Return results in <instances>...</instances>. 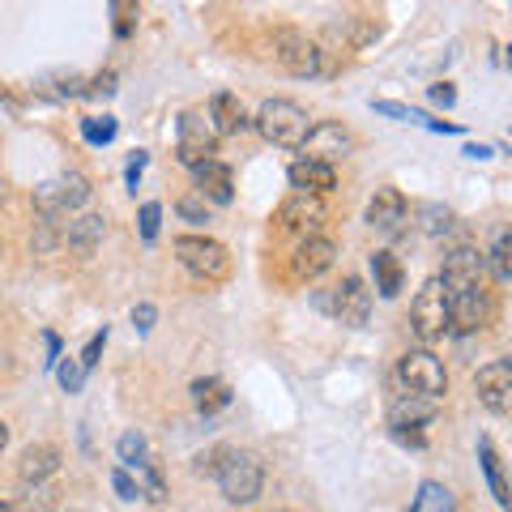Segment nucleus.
<instances>
[{
	"mask_svg": "<svg viewBox=\"0 0 512 512\" xmlns=\"http://www.w3.org/2000/svg\"><path fill=\"white\" fill-rule=\"evenodd\" d=\"M431 414H436V410H431V397L410 393L406 402L393 406L389 419H393V427H423V423H431Z\"/></svg>",
	"mask_w": 512,
	"mask_h": 512,
	"instance_id": "obj_24",
	"label": "nucleus"
},
{
	"mask_svg": "<svg viewBox=\"0 0 512 512\" xmlns=\"http://www.w3.org/2000/svg\"><path fill=\"white\" fill-rule=\"evenodd\" d=\"M175 210H180V218H188V222H205V218H210V205H205V197H184Z\"/></svg>",
	"mask_w": 512,
	"mask_h": 512,
	"instance_id": "obj_36",
	"label": "nucleus"
},
{
	"mask_svg": "<svg viewBox=\"0 0 512 512\" xmlns=\"http://www.w3.org/2000/svg\"><path fill=\"white\" fill-rule=\"evenodd\" d=\"M372 278H376V291H380V299H397L402 295V282H406V269H402V261H397L393 252H372Z\"/></svg>",
	"mask_w": 512,
	"mask_h": 512,
	"instance_id": "obj_22",
	"label": "nucleus"
},
{
	"mask_svg": "<svg viewBox=\"0 0 512 512\" xmlns=\"http://www.w3.org/2000/svg\"><path fill=\"white\" fill-rule=\"evenodd\" d=\"M380 116H393V120H402V124H423V128H431V116L427 111H414V107H406V103H393V99H380V103H372Z\"/></svg>",
	"mask_w": 512,
	"mask_h": 512,
	"instance_id": "obj_27",
	"label": "nucleus"
},
{
	"mask_svg": "<svg viewBox=\"0 0 512 512\" xmlns=\"http://www.w3.org/2000/svg\"><path fill=\"white\" fill-rule=\"evenodd\" d=\"M299 150L303 158H312V163H338V158H346L350 150H355V141H350V133L342 124H333V120H316L308 128V137L299 141Z\"/></svg>",
	"mask_w": 512,
	"mask_h": 512,
	"instance_id": "obj_10",
	"label": "nucleus"
},
{
	"mask_svg": "<svg viewBox=\"0 0 512 512\" xmlns=\"http://www.w3.org/2000/svg\"><path fill=\"white\" fill-rule=\"evenodd\" d=\"M410 329L419 342H440L448 333V291L440 278L419 286V295L410 303Z\"/></svg>",
	"mask_w": 512,
	"mask_h": 512,
	"instance_id": "obj_3",
	"label": "nucleus"
},
{
	"mask_svg": "<svg viewBox=\"0 0 512 512\" xmlns=\"http://www.w3.org/2000/svg\"><path fill=\"white\" fill-rule=\"evenodd\" d=\"M0 512H9V508H0Z\"/></svg>",
	"mask_w": 512,
	"mask_h": 512,
	"instance_id": "obj_45",
	"label": "nucleus"
},
{
	"mask_svg": "<svg viewBox=\"0 0 512 512\" xmlns=\"http://www.w3.org/2000/svg\"><path fill=\"white\" fill-rule=\"evenodd\" d=\"M5 444H9V427H5V423H0V448H5Z\"/></svg>",
	"mask_w": 512,
	"mask_h": 512,
	"instance_id": "obj_44",
	"label": "nucleus"
},
{
	"mask_svg": "<svg viewBox=\"0 0 512 512\" xmlns=\"http://www.w3.org/2000/svg\"><path fill=\"white\" fill-rule=\"evenodd\" d=\"M214 478L231 504H252L265 487V466H261V457L244 453V448H218Z\"/></svg>",
	"mask_w": 512,
	"mask_h": 512,
	"instance_id": "obj_1",
	"label": "nucleus"
},
{
	"mask_svg": "<svg viewBox=\"0 0 512 512\" xmlns=\"http://www.w3.org/2000/svg\"><path fill=\"white\" fill-rule=\"evenodd\" d=\"M474 389H478V402H483L491 414H504L512 406V363L495 359L487 367H478Z\"/></svg>",
	"mask_w": 512,
	"mask_h": 512,
	"instance_id": "obj_13",
	"label": "nucleus"
},
{
	"mask_svg": "<svg viewBox=\"0 0 512 512\" xmlns=\"http://www.w3.org/2000/svg\"><path fill=\"white\" fill-rule=\"evenodd\" d=\"M192 402H197L201 414H218V410L231 406V389L218 376H205V380L192 384Z\"/></svg>",
	"mask_w": 512,
	"mask_h": 512,
	"instance_id": "obj_23",
	"label": "nucleus"
},
{
	"mask_svg": "<svg viewBox=\"0 0 512 512\" xmlns=\"http://www.w3.org/2000/svg\"><path fill=\"white\" fill-rule=\"evenodd\" d=\"M111 18H116V35L128 39L137 30V0H111Z\"/></svg>",
	"mask_w": 512,
	"mask_h": 512,
	"instance_id": "obj_28",
	"label": "nucleus"
},
{
	"mask_svg": "<svg viewBox=\"0 0 512 512\" xmlns=\"http://www.w3.org/2000/svg\"><path fill=\"white\" fill-rule=\"evenodd\" d=\"M82 137L90 141V146H107V141L111 137H116V120H111V116H90V120H82Z\"/></svg>",
	"mask_w": 512,
	"mask_h": 512,
	"instance_id": "obj_30",
	"label": "nucleus"
},
{
	"mask_svg": "<svg viewBox=\"0 0 512 512\" xmlns=\"http://www.w3.org/2000/svg\"><path fill=\"white\" fill-rule=\"evenodd\" d=\"M141 171H146V150H137L133 158H128V184H133V188H137V175Z\"/></svg>",
	"mask_w": 512,
	"mask_h": 512,
	"instance_id": "obj_42",
	"label": "nucleus"
},
{
	"mask_svg": "<svg viewBox=\"0 0 512 512\" xmlns=\"http://www.w3.org/2000/svg\"><path fill=\"white\" fill-rule=\"evenodd\" d=\"M397 376H402V384L410 393L431 397V402L448 393V372H444V363L431 355V350H406L402 363H397Z\"/></svg>",
	"mask_w": 512,
	"mask_h": 512,
	"instance_id": "obj_7",
	"label": "nucleus"
},
{
	"mask_svg": "<svg viewBox=\"0 0 512 512\" xmlns=\"http://www.w3.org/2000/svg\"><path fill=\"white\" fill-rule=\"evenodd\" d=\"M192 171H197V188H201L205 201H214V205H231L235 201L231 167H222L218 158H210V163H201V167H192Z\"/></svg>",
	"mask_w": 512,
	"mask_h": 512,
	"instance_id": "obj_18",
	"label": "nucleus"
},
{
	"mask_svg": "<svg viewBox=\"0 0 512 512\" xmlns=\"http://www.w3.org/2000/svg\"><path fill=\"white\" fill-rule=\"evenodd\" d=\"M86 94H90V99H107V94H116V73H99L86 86Z\"/></svg>",
	"mask_w": 512,
	"mask_h": 512,
	"instance_id": "obj_38",
	"label": "nucleus"
},
{
	"mask_svg": "<svg viewBox=\"0 0 512 512\" xmlns=\"http://www.w3.org/2000/svg\"><path fill=\"white\" fill-rule=\"evenodd\" d=\"M111 487H116L120 500H137V495H141V487L128 478V470H111Z\"/></svg>",
	"mask_w": 512,
	"mask_h": 512,
	"instance_id": "obj_37",
	"label": "nucleus"
},
{
	"mask_svg": "<svg viewBox=\"0 0 512 512\" xmlns=\"http://www.w3.org/2000/svg\"><path fill=\"white\" fill-rule=\"evenodd\" d=\"M103 342H107V329H103V333H94V338H90V346L82 350V367H86V372H90L94 363H99V355H103Z\"/></svg>",
	"mask_w": 512,
	"mask_h": 512,
	"instance_id": "obj_40",
	"label": "nucleus"
},
{
	"mask_svg": "<svg viewBox=\"0 0 512 512\" xmlns=\"http://www.w3.org/2000/svg\"><path fill=\"white\" fill-rule=\"evenodd\" d=\"M274 56L286 73H295V77H316L320 73V47L308 39V35H299V30H282V35L274 39Z\"/></svg>",
	"mask_w": 512,
	"mask_h": 512,
	"instance_id": "obj_12",
	"label": "nucleus"
},
{
	"mask_svg": "<svg viewBox=\"0 0 512 512\" xmlns=\"http://www.w3.org/2000/svg\"><path fill=\"white\" fill-rule=\"evenodd\" d=\"M171 248H175V256H180V265L188 269V274H197L205 282L227 278V269H231L227 248H222L218 239H210V235H180Z\"/></svg>",
	"mask_w": 512,
	"mask_h": 512,
	"instance_id": "obj_4",
	"label": "nucleus"
},
{
	"mask_svg": "<svg viewBox=\"0 0 512 512\" xmlns=\"http://www.w3.org/2000/svg\"><path fill=\"white\" fill-rule=\"evenodd\" d=\"M419 214L427 218V222H423V231H427V235H444L448 227H453V214H448L444 205H423Z\"/></svg>",
	"mask_w": 512,
	"mask_h": 512,
	"instance_id": "obj_33",
	"label": "nucleus"
},
{
	"mask_svg": "<svg viewBox=\"0 0 512 512\" xmlns=\"http://www.w3.org/2000/svg\"><path fill=\"white\" fill-rule=\"evenodd\" d=\"M487 278V256L478 252L474 244H457L444 252V291H461V286H483Z\"/></svg>",
	"mask_w": 512,
	"mask_h": 512,
	"instance_id": "obj_11",
	"label": "nucleus"
},
{
	"mask_svg": "<svg viewBox=\"0 0 512 512\" xmlns=\"http://www.w3.org/2000/svg\"><path fill=\"white\" fill-rule=\"evenodd\" d=\"M453 491H448L444 483H423L419 495H414V504L410 512H453Z\"/></svg>",
	"mask_w": 512,
	"mask_h": 512,
	"instance_id": "obj_26",
	"label": "nucleus"
},
{
	"mask_svg": "<svg viewBox=\"0 0 512 512\" xmlns=\"http://www.w3.org/2000/svg\"><path fill=\"white\" fill-rule=\"evenodd\" d=\"M218 150V133L205 111H184L180 116V163L184 167H201L210 163Z\"/></svg>",
	"mask_w": 512,
	"mask_h": 512,
	"instance_id": "obj_9",
	"label": "nucleus"
},
{
	"mask_svg": "<svg viewBox=\"0 0 512 512\" xmlns=\"http://www.w3.org/2000/svg\"><path fill=\"white\" fill-rule=\"evenodd\" d=\"M103 235H107V222H103V214H86V218H77V222H69V231H64V244H69V252L73 256H94V248L103 244Z\"/></svg>",
	"mask_w": 512,
	"mask_h": 512,
	"instance_id": "obj_19",
	"label": "nucleus"
},
{
	"mask_svg": "<svg viewBox=\"0 0 512 512\" xmlns=\"http://www.w3.org/2000/svg\"><path fill=\"white\" fill-rule=\"evenodd\" d=\"M86 197H90V180L82 171H69V175H60V180H47L35 188V210L43 218H60V214L82 210Z\"/></svg>",
	"mask_w": 512,
	"mask_h": 512,
	"instance_id": "obj_6",
	"label": "nucleus"
},
{
	"mask_svg": "<svg viewBox=\"0 0 512 512\" xmlns=\"http://www.w3.org/2000/svg\"><path fill=\"white\" fill-rule=\"evenodd\" d=\"M256 128H261V137L274 141V146L299 150V141L308 137L312 120H308V111L291 99H269V103H261V111H256Z\"/></svg>",
	"mask_w": 512,
	"mask_h": 512,
	"instance_id": "obj_2",
	"label": "nucleus"
},
{
	"mask_svg": "<svg viewBox=\"0 0 512 512\" xmlns=\"http://www.w3.org/2000/svg\"><path fill=\"white\" fill-rule=\"evenodd\" d=\"M205 116H210V124H214V133L218 137H235V133H244L248 128V116H244V107H239V99L235 94H214L210 99V111H205Z\"/></svg>",
	"mask_w": 512,
	"mask_h": 512,
	"instance_id": "obj_20",
	"label": "nucleus"
},
{
	"mask_svg": "<svg viewBox=\"0 0 512 512\" xmlns=\"http://www.w3.org/2000/svg\"><path fill=\"white\" fill-rule=\"evenodd\" d=\"M431 103H436V107H453L457 103V90L448 86V82H436V86H431Z\"/></svg>",
	"mask_w": 512,
	"mask_h": 512,
	"instance_id": "obj_41",
	"label": "nucleus"
},
{
	"mask_svg": "<svg viewBox=\"0 0 512 512\" xmlns=\"http://www.w3.org/2000/svg\"><path fill=\"white\" fill-rule=\"evenodd\" d=\"M491 325V299L483 286H461L448 291V329L457 333H483Z\"/></svg>",
	"mask_w": 512,
	"mask_h": 512,
	"instance_id": "obj_8",
	"label": "nucleus"
},
{
	"mask_svg": "<svg viewBox=\"0 0 512 512\" xmlns=\"http://www.w3.org/2000/svg\"><path fill=\"white\" fill-rule=\"evenodd\" d=\"M60 470V448L56 444H30L22 461H18V474L22 483H43V478H52Z\"/></svg>",
	"mask_w": 512,
	"mask_h": 512,
	"instance_id": "obj_21",
	"label": "nucleus"
},
{
	"mask_svg": "<svg viewBox=\"0 0 512 512\" xmlns=\"http://www.w3.org/2000/svg\"><path fill=\"white\" fill-rule=\"evenodd\" d=\"M312 303L320 312H329V316H338L342 325H367V312H372V291L363 286V278H342V286H333V291H316Z\"/></svg>",
	"mask_w": 512,
	"mask_h": 512,
	"instance_id": "obj_5",
	"label": "nucleus"
},
{
	"mask_svg": "<svg viewBox=\"0 0 512 512\" xmlns=\"http://www.w3.org/2000/svg\"><path fill=\"white\" fill-rule=\"evenodd\" d=\"M158 222H163V205L146 201V205H141V239H146V244H154V239H158Z\"/></svg>",
	"mask_w": 512,
	"mask_h": 512,
	"instance_id": "obj_35",
	"label": "nucleus"
},
{
	"mask_svg": "<svg viewBox=\"0 0 512 512\" xmlns=\"http://www.w3.org/2000/svg\"><path fill=\"white\" fill-rule=\"evenodd\" d=\"M406 197L397 188H376V197L367 201V222H372V231L380 235H397L406 227Z\"/></svg>",
	"mask_w": 512,
	"mask_h": 512,
	"instance_id": "obj_15",
	"label": "nucleus"
},
{
	"mask_svg": "<svg viewBox=\"0 0 512 512\" xmlns=\"http://www.w3.org/2000/svg\"><path fill=\"white\" fill-rule=\"evenodd\" d=\"M56 376H60L64 389L77 393V389H82V384H86V367H82V359H64V363L56 367Z\"/></svg>",
	"mask_w": 512,
	"mask_h": 512,
	"instance_id": "obj_34",
	"label": "nucleus"
},
{
	"mask_svg": "<svg viewBox=\"0 0 512 512\" xmlns=\"http://www.w3.org/2000/svg\"><path fill=\"white\" fill-rule=\"evenodd\" d=\"M133 470H137L141 478H146V487H141V495H150L154 504L163 500V495H167V487H163V474H158V466H154V461H150V457H141Z\"/></svg>",
	"mask_w": 512,
	"mask_h": 512,
	"instance_id": "obj_29",
	"label": "nucleus"
},
{
	"mask_svg": "<svg viewBox=\"0 0 512 512\" xmlns=\"http://www.w3.org/2000/svg\"><path fill=\"white\" fill-rule=\"evenodd\" d=\"M278 222H282L286 231L316 235V227L325 222V197H312V192H295V197H286V205L278 210Z\"/></svg>",
	"mask_w": 512,
	"mask_h": 512,
	"instance_id": "obj_14",
	"label": "nucleus"
},
{
	"mask_svg": "<svg viewBox=\"0 0 512 512\" xmlns=\"http://www.w3.org/2000/svg\"><path fill=\"white\" fill-rule=\"evenodd\" d=\"M478 457H483V470H487V483H491V495H495V504H508V483H504V470H500V457H495V448L491 440L483 436L478 440Z\"/></svg>",
	"mask_w": 512,
	"mask_h": 512,
	"instance_id": "obj_25",
	"label": "nucleus"
},
{
	"mask_svg": "<svg viewBox=\"0 0 512 512\" xmlns=\"http://www.w3.org/2000/svg\"><path fill=\"white\" fill-rule=\"evenodd\" d=\"M291 184L295 192H312V197H325V192L338 188V171L329 163H312V158H299L291 163Z\"/></svg>",
	"mask_w": 512,
	"mask_h": 512,
	"instance_id": "obj_17",
	"label": "nucleus"
},
{
	"mask_svg": "<svg viewBox=\"0 0 512 512\" xmlns=\"http://www.w3.org/2000/svg\"><path fill=\"white\" fill-rule=\"evenodd\" d=\"M466 158H491V146H474V141H470V146H466Z\"/></svg>",
	"mask_w": 512,
	"mask_h": 512,
	"instance_id": "obj_43",
	"label": "nucleus"
},
{
	"mask_svg": "<svg viewBox=\"0 0 512 512\" xmlns=\"http://www.w3.org/2000/svg\"><path fill=\"white\" fill-rule=\"evenodd\" d=\"M333 261H338V244L325 235H303V244L295 248V278H320L325 269H333Z\"/></svg>",
	"mask_w": 512,
	"mask_h": 512,
	"instance_id": "obj_16",
	"label": "nucleus"
},
{
	"mask_svg": "<svg viewBox=\"0 0 512 512\" xmlns=\"http://www.w3.org/2000/svg\"><path fill=\"white\" fill-rule=\"evenodd\" d=\"M491 265H495V278H500V282H508V278H512V239H508V235L495 239Z\"/></svg>",
	"mask_w": 512,
	"mask_h": 512,
	"instance_id": "obj_32",
	"label": "nucleus"
},
{
	"mask_svg": "<svg viewBox=\"0 0 512 512\" xmlns=\"http://www.w3.org/2000/svg\"><path fill=\"white\" fill-rule=\"evenodd\" d=\"M154 320H158L154 303H137V308H133V325H137V333H150V329H154Z\"/></svg>",
	"mask_w": 512,
	"mask_h": 512,
	"instance_id": "obj_39",
	"label": "nucleus"
},
{
	"mask_svg": "<svg viewBox=\"0 0 512 512\" xmlns=\"http://www.w3.org/2000/svg\"><path fill=\"white\" fill-rule=\"evenodd\" d=\"M141 457H146V436H141V431H124L120 436V461L124 466H137Z\"/></svg>",
	"mask_w": 512,
	"mask_h": 512,
	"instance_id": "obj_31",
	"label": "nucleus"
}]
</instances>
